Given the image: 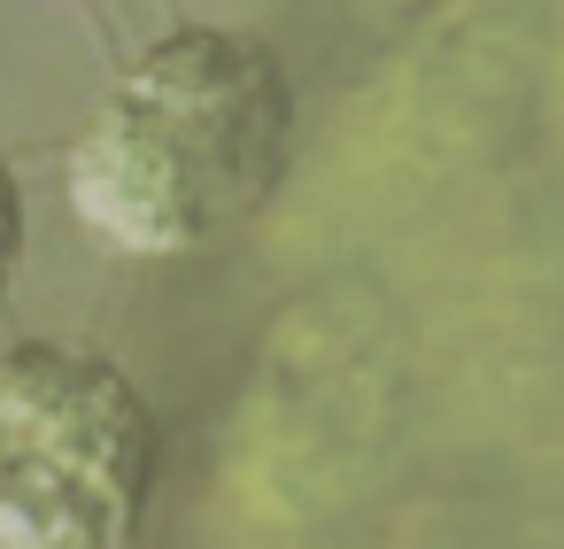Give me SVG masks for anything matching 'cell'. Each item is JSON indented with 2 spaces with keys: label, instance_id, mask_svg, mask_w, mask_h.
<instances>
[{
  "label": "cell",
  "instance_id": "1",
  "mask_svg": "<svg viewBox=\"0 0 564 549\" xmlns=\"http://www.w3.org/2000/svg\"><path fill=\"white\" fill-rule=\"evenodd\" d=\"M294 155L286 63L217 24L140 47L70 140V209L117 256H194L248 225Z\"/></svg>",
  "mask_w": 564,
  "mask_h": 549
},
{
  "label": "cell",
  "instance_id": "2",
  "mask_svg": "<svg viewBox=\"0 0 564 549\" xmlns=\"http://www.w3.org/2000/svg\"><path fill=\"white\" fill-rule=\"evenodd\" d=\"M163 472L132 372L70 341L0 348V549H124Z\"/></svg>",
  "mask_w": 564,
  "mask_h": 549
},
{
  "label": "cell",
  "instance_id": "3",
  "mask_svg": "<svg viewBox=\"0 0 564 549\" xmlns=\"http://www.w3.org/2000/svg\"><path fill=\"white\" fill-rule=\"evenodd\" d=\"M17 263H24V186H17L9 163H0V294H9Z\"/></svg>",
  "mask_w": 564,
  "mask_h": 549
}]
</instances>
